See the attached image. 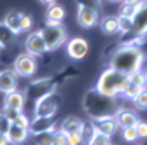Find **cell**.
Segmentation results:
<instances>
[{
    "label": "cell",
    "mask_w": 147,
    "mask_h": 145,
    "mask_svg": "<svg viewBox=\"0 0 147 145\" xmlns=\"http://www.w3.org/2000/svg\"><path fill=\"white\" fill-rule=\"evenodd\" d=\"M0 145H9V138L5 133H0Z\"/></svg>",
    "instance_id": "f35d334b"
},
{
    "label": "cell",
    "mask_w": 147,
    "mask_h": 145,
    "mask_svg": "<svg viewBox=\"0 0 147 145\" xmlns=\"http://www.w3.org/2000/svg\"><path fill=\"white\" fill-rule=\"evenodd\" d=\"M123 140L124 142H137L138 140V135H137V130H135V126H131V128H123Z\"/></svg>",
    "instance_id": "f546056e"
},
{
    "label": "cell",
    "mask_w": 147,
    "mask_h": 145,
    "mask_svg": "<svg viewBox=\"0 0 147 145\" xmlns=\"http://www.w3.org/2000/svg\"><path fill=\"white\" fill-rule=\"evenodd\" d=\"M7 138H9V143L12 145H21L23 142H26L30 131L28 128H25V126H20V124H16V122H11L9 126V130H7Z\"/></svg>",
    "instance_id": "7c38bea8"
},
{
    "label": "cell",
    "mask_w": 147,
    "mask_h": 145,
    "mask_svg": "<svg viewBox=\"0 0 147 145\" xmlns=\"http://www.w3.org/2000/svg\"><path fill=\"white\" fill-rule=\"evenodd\" d=\"M140 5H130V4H123V9H121V14L123 16H128V17H133L137 14Z\"/></svg>",
    "instance_id": "836d02e7"
},
{
    "label": "cell",
    "mask_w": 147,
    "mask_h": 145,
    "mask_svg": "<svg viewBox=\"0 0 147 145\" xmlns=\"http://www.w3.org/2000/svg\"><path fill=\"white\" fill-rule=\"evenodd\" d=\"M128 81H130L131 84H135V86H140V87H145V74L142 70H137V72H131L130 75H128Z\"/></svg>",
    "instance_id": "4316f807"
},
{
    "label": "cell",
    "mask_w": 147,
    "mask_h": 145,
    "mask_svg": "<svg viewBox=\"0 0 147 145\" xmlns=\"http://www.w3.org/2000/svg\"><path fill=\"white\" fill-rule=\"evenodd\" d=\"M142 89H144V87H140V86H135V84H131L130 81H128V84L124 86V89L121 91V95H123L126 100H131V101H133V100L138 96V93L142 91Z\"/></svg>",
    "instance_id": "d4e9b609"
},
{
    "label": "cell",
    "mask_w": 147,
    "mask_h": 145,
    "mask_svg": "<svg viewBox=\"0 0 147 145\" xmlns=\"http://www.w3.org/2000/svg\"><path fill=\"white\" fill-rule=\"evenodd\" d=\"M133 103H135L137 108H140V110H147V87H144L138 93V96L133 100Z\"/></svg>",
    "instance_id": "f1b7e54d"
},
{
    "label": "cell",
    "mask_w": 147,
    "mask_h": 145,
    "mask_svg": "<svg viewBox=\"0 0 147 145\" xmlns=\"http://www.w3.org/2000/svg\"><path fill=\"white\" fill-rule=\"evenodd\" d=\"M25 47H26V52H30L32 56H42V54L47 51V46H46L44 37H42V32L30 33L28 37H26Z\"/></svg>",
    "instance_id": "ba28073f"
},
{
    "label": "cell",
    "mask_w": 147,
    "mask_h": 145,
    "mask_svg": "<svg viewBox=\"0 0 147 145\" xmlns=\"http://www.w3.org/2000/svg\"><path fill=\"white\" fill-rule=\"evenodd\" d=\"M137 35H145L147 33V0L138 7L137 14L133 16V30Z\"/></svg>",
    "instance_id": "5bb4252c"
},
{
    "label": "cell",
    "mask_w": 147,
    "mask_h": 145,
    "mask_svg": "<svg viewBox=\"0 0 147 145\" xmlns=\"http://www.w3.org/2000/svg\"><path fill=\"white\" fill-rule=\"evenodd\" d=\"M114 119H116V122H117V126L123 130V128H131V126H137V122L140 121L138 119V115L133 112V110H130V108H117V112L114 114Z\"/></svg>",
    "instance_id": "8fae6325"
},
{
    "label": "cell",
    "mask_w": 147,
    "mask_h": 145,
    "mask_svg": "<svg viewBox=\"0 0 147 145\" xmlns=\"http://www.w3.org/2000/svg\"><path fill=\"white\" fill-rule=\"evenodd\" d=\"M14 72H16L18 77H32V75H35V72H37L35 56H32L30 52L20 54V56L14 60Z\"/></svg>",
    "instance_id": "8992f818"
},
{
    "label": "cell",
    "mask_w": 147,
    "mask_h": 145,
    "mask_svg": "<svg viewBox=\"0 0 147 145\" xmlns=\"http://www.w3.org/2000/svg\"><path fill=\"white\" fill-rule=\"evenodd\" d=\"M144 60H145V51L133 42H128L126 46H121L119 49L114 51V54L110 56V66L130 75L131 72L142 70Z\"/></svg>",
    "instance_id": "6da1fadb"
},
{
    "label": "cell",
    "mask_w": 147,
    "mask_h": 145,
    "mask_svg": "<svg viewBox=\"0 0 147 145\" xmlns=\"http://www.w3.org/2000/svg\"><path fill=\"white\" fill-rule=\"evenodd\" d=\"M18 87V75L14 70H0V93H11Z\"/></svg>",
    "instance_id": "4fadbf2b"
},
{
    "label": "cell",
    "mask_w": 147,
    "mask_h": 145,
    "mask_svg": "<svg viewBox=\"0 0 147 145\" xmlns=\"http://www.w3.org/2000/svg\"><path fill=\"white\" fill-rule=\"evenodd\" d=\"M4 105L9 107V108H16V110H23L25 107V95L20 93V91H11V93H5V100H4Z\"/></svg>",
    "instance_id": "ac0fdd59"
},
{
    "label": "cell",
    "mask_w": 147,
    "mask_h": 145,
    "mask_svg": "<svg viewBox=\"0 0 147 145\" xmlns=\"http://www.w3.org/2000/svg\"><path fill=\"white\" fill-rule=\"evenodd\" d=\"M95 124H96V130H98L100 133H103V135H107V136H110V138L116 135V131H117V128H119L117 122H116V119H114V115L96 119Z\"/></svg>",
    "instance_id": "2e32d148"
},
{
    "label": "cell",
    "mask_w": 147,
    "mask_h": 145,
    "mask_svg": "<svg viewBox=\"0 0 147 145\" xmlns=\"http://www.w3.org/2000/svg\"><path fill=\"white\" fill-rule=\"evenodd\" d=\"M40 32H42L44 42L47 46V51L58 49L67 40V32H65V28L61 25H46Z\"/></svg>",
    "instance_id": "5b68a950"
},
{
    "label": "cell",
    "mask_w": 147,
    "mask_h": 145,
    "mask_svg": "<svg viewBox=\"0 0 147 145\" xmlns=\"http://www.w3.org/2000/svg\"><path fill=\"white\" fill-rule=\"evenodd\" d=\"M88 145H112V142H110V136H107V135L96 131L95 136L91 138V142H89Z\"/></svg>",
    "instance_id": "83f0119b"
},
{
    "label": "cell",
    "mask_w": 147,
    "mask_h": 145,
    "mask_svg": "<svg viewBox=\"0 0 147 145\" xmlns=\"http://www.w3.org/2000/svg\"><path fill=\"white\" fill-rule=\"evenodd\" d=\"M65 17V9L63 5L60 4H49L47 7V12H46V19H47V25H60Z\"/></svg>",
    "instance_id": "e0dca14e"
},
{
    "label": "cell",
    "mask_w": 147,
    "mask_h": 145,
    "mask_svg": "<svg viewBox=\"0 0 147 145\" xmlns=\"http://www.w3.org/2000/svg\"><path fill=\"white\" fill-rule=\"evenodd\" d=\"M117 25H119V32L121 33H131V30H133V17L119 14L117 16Z\"/></svg>",
    "instance_id": "484cf974"
},
{
    "label": "cell",
    "mask_w": 147,
    "mask_h": 145,
    "mask_svg": "<svg viewBox=\"0 0 147 145\" xmlns=\"http://www.w3.org/2000/svg\"><path fill=\"white\" fill-rule=\"evenodd\" d=\"M81 124H82V121H81L79 117L70 115V117H67V119L63 121L61 131H65L67 135H68V133H74V131H79V130H81Z\"/></svg>",
    "instance_id": "603a6c76"
},
{
    "label": "cell",
    "mask_w": 147,
    "mask_h": 145,
    "mask_svg": "<svg viewBox=\"0 0 147 145\" xmlns=\"http://www.w3.org/2000/svg\"><path fill=\"white\" fill-rule=\"evenodd\" d=\"M53 145H68V135L65 131H54L53 135Z\"/></svg>",
    "instance_id": "4dcf8cb0"
},
{
    "label": "cell",
    "mask_w": 147,
    "mask_h": 145,
    "mask_svg": "<svg viewBox=\"0 0 147 145\" xmlns=\"http://www.w3.org/2000/svg\"><path fill=\"white\" fill-rule=\"evenodd\" d=\"M51 93H54V82L51 79H37L32 81L26 87V98L32 103H37L39 100H42L44 96H49Z\"/></svg>",
    "instance_id": "277c9868"
},
{
    "label": "cell",
    "mask_w": 147,
    "mask_h": 145,
    "mask_svg": "<svg viewBox=\"0 0 147 145\" xmlns=\"http://www.w3.org/2000/svg\"><path fill=\"white\" fill-rule=\"evenodd\" d=\"M40 2H42V4H46V5H49V4H53V2H54V0H40Z\"/></svg>",
    "instance_id": "ab89813d"
},
{
    "label": "cell",
    "mask_w": 147,
    "mask_h": 145,
    "mask_svg": "<svg viewBox=\"0 0 147 145\" xmlns=\"http://www.w3.org/2000/svg\"><path fill=\"white\" fill-rule=\"evenodd\" d=\"M20 21H21V12H18V11H11V12L5 16V19H4V23H5L14 33H20V32H21Z\"/></svg>",
    "instance_id": "7402d4cb"
},
{
    "label": "cell",
    "mask_w": 147,
    "mask_h": 145,
    "mask_svg": "<svg viewBox=\"0 0 147 145\" xmlns=\"http://www.w3.org/2000/svg\"><path fill=\"white\" fill-rule=\"evenodd\" d=\"M58 110V100L54 98V93H51L49 96H44L42 100H39L33 107V115L37 117H53Z\"/></svg>",
    "instance_id": "52a82bcc"
},
{
    "label": "cell",
    "mask_w": 147,
    "mask_h": 145,
    "mask_svg": "<svg viewBox=\"0 0 147 145\" xmlns=\"http://www.w3.org/2000/svg\"><path fill=\"white\" fill-rule=\"evenodd\" d=\"M109 2H123V0H109Z\"/></svg>",
    "instance_id": "60d3db41"
},
{
    "label": "cell",
    "mask_w": 147,
    "mask_h": 145,
    "mask_svg": "<svg viewBox=\"0 0 147 145\" xmlns=\"http://www.w3.org/2000/svg\"><path fill=\"white\" fill-rule=\"evenodd\" d=\"M144 74H145V82H147V70H145V72H144Z\"/></svg>",
    "instance_id": "b9f144b4"
},
{
    "label": "cell",
    "mask_w": 147,
    "mask_h": 145,
    "mask_svg": "<svg viewBox=\"0 0 147 145\" xmlns=\"http://www.w3.org/2000/svg\"><path fill=\"white\" fill-rule=\"evenodd\" d=\"M135 130H137L138 138H147V122L138 121V122H137V126H135Z\"/></svg>",
    "instance_id": "d590c367"
},
{
    "label": "cell",
    "mask_w": 147,
    "mask_h": 145,
    "mask_svg": "<svg viewBox=\"0 0 147 145\" xmlns=\"http://www.w3.org/2000/svg\"><path fill=\"white\" fill-rule=\"evenodd\" d=\"M98 23H100L102 32L107 33V35H114V33L119 32V25H117V17L116 16H103Z\"/></svg>",
    "instance_id": "d6986e66"
},
{
    "label": "cell",
    "mask_w": 147,
    "mask_h": 145,
    "mask_svg": "<svg viewBox=\"0 0 147 145\" xmlns=\"http://www.w3.org/2000/svg\"><path fill=\"white\" fill-rule=\"evenodd\" d=\"M54 131V119L53 117H37L33 121H30V126H28V131L32 135L35 133H40V131Z\"/></svg>",
    "instance_id": "9a60e30c"
},
{
    "label": "cell",
    "mask_w": 147,
    "mask_h": 145,
    "mask_svg": "<svg viewBox=\"0 0 147 145\" xmlns=\"http://www.w3.org/2000/svg\"><path fill=\"white\" fill-rule=\"evenodd\" d=\"M140 145H144V143H140Z\"/></svg>",
    "instance_id": "ee69618b"
},
{
    "label": "cell",
    "mask_w": 147,
    "mask_h": 145,
    "mask_svg": "<svg viewBox=\"0 0 147 145\" xmlns=\"http://www.w3.org/2000/svg\"><path fill=\"white\" fill-rule=\"evenodd\" d=\"M77 7H91V9L100 11L102 0H77Z\"/></svg>",
    "instance_id": "1f68e13d"
},
{
    "label": "cell",
    "mask_w": 147,
    "mask_h": 145,
    "mask_svg": "<svg viewBox=\"0 0 147 145\" xmlns=\"http://www.w3.org/2000/svg\"><path fill=\"white\" fill-rule=\"evenodd\" d=\"M20 26H21V32H28V30L32 28V17H30L28 14H21Z\"/></svg>",
    "instance_id": "8d00e7d4"
},
{
    "label": "cell",
    "mask_w": 147,
    "mask_h": 145,
    "mask_svg": "<svg viewBox=\"0 0 147 145\" xmlns=\"http://www.w3.org/2000/svg\"><path fill=\"white\" fill-rule=\"evenodd\" d=\"M4 114L5 117L11 121V122H16V119L23 114V110H16V108H9V107H4Z\"/></svg>",
    "instance_id": "d6a6232c"
},
{
    "label": "cell",
    "mask_w": 147,
    "mask_h": 145,
    "mask_svg": "<svg viewBox=\"0 0 147 145\" xmlns=\"http://www.w3.org/2000/svg\"><path fill=\"white\" fill-rule=\"evenodd\" d=\"M126 84H128V74L109 66L107 70L102 72V75L98 77L95 89L100 91L102 95H107V96H117L124 89Z\"/></svg>",
    "instance_id": "3957f363"
},
{
    "label": "cell",
    "mask_w": 147,
    "mask_h": 145,
    "mask_svg": "<svg viewBox=\"0 0 147 145\" xmlns=\"http://www.w3.org/2000/svg\"><path fill=\"white\" fill-rule=\"evenodd\" d=\"M56 131V130H54ZM54 131H40L33 135V145H53V135Z\"/></svg>",
    "instance_id": "cb8c5ba5"
},
{
    "label": "cell",
    "mask_w": 147,
    "mask_h": 145,
    "mask_svg": "<svg viewBox=\"0 0 147 145\" xmlns=\"http://www.w3.org/2000/svg\"><path fill=\"white\" fill-rule=\"evenodd\" d=\"M16 35L18 33H14L4 21L0 23V47H5V46H11L12 42H14V39H16Z\"/></svg>",
    "instance_id": "44dd1931"
},
{
    "label": "cell",
    "mask_w": 147,
    "mask_h": 145,
    "mask_svg": "<svg viewBox=\"0 0 147 145\" xmlns=\"http://www.w3.org/2000/svg\"><path fill=\"white\" fill-rule=\"evenodd\" d=\"M79 131H81V135H82V142H84V145H88L98 130H96L95 121H84V122L81 124V130H79Z\"/></svg>",
    "instance_id": "ffe728a7"
},
{
    "label": "cell",
    "mask_w": 147,
    "mask_h": 145,
    "mask_svg": "<svg viewBox=\"0 0 147 145\" xmlns=\"http://www.w3.org/2000/svg\"><path fill=\"white\" fill-rule=\"evenodd\" d=\"M88 51H89V44L82 37H76V39L68 40V44H67V54L72 60H76V61L86 58Z\"/></svg>",
    "instance_id": "9c48e42d"
},
{
    "label": "cell",
    "mask_w": 147,
    "mask_h": 145,
    "mask_svg": "<svg viewBox=\"0 0 147 145\" xmlns=\"http://www.w3.org/2000/svg\"><path fill=\"white\" fill-rule=\"evenodd\" d=\"M9 126H11V121L5 117L4 112H0V133H7Z\"/></svg>",
    "instance_id": "74e56055"
},
{
    "label": "cell",
    "mask_w": 147,
    "mask_h": 145,
    "mask_svg": "<svg viewBox=\"0 0 147 145\" xmlns=\"http://www.w3.org/2000/svg\"><path fill=\"white\" fill-rule=\"evenodd\" d=\"M82 107L84 112L91 117V119H102V117H110L117 112L119 103L116 100V96H107L102 95L96 89L88 91L82 98Z\"/></svg>",
    "instance_id": "7a4b0ae2"
},
{
    "label": "cell",
    "mask_w": 147,
    "mask_h": 145,
    "mask_svg": "<svg viewBox=\"0 0 147 145\" xmlns=\"http://www.w3.org/2000/svg\"><path fill=\"white\" fill-rule=\"evenodd\" d=\"M0 51H2V47H0Z\"/></svg>",
    "instance_id": "7bdbcfd3"
},
{
    "label": "cell",
    "mask_w": 147,
    "mask_h": 145,
    "mask_svg": "<svg viewBox=\"0 0 147 145\" xmlns=\"http://www.w3.org/2000/svg\"><path fill=\"white\" fill-rule=\"evenodd\" d=\"M77 21L82 28H93L100 21V14L91 7H77Z\"/></svg>",
    "instance_id": "30bf717a"
},
{
    "label": "cell",
    "mask_w": 147,
    "mask_h": 145,
    "mask_svg": "<svg viewBox=\"0 0 147 145\" xmlns=\"http://www.w3.org/2000/svg\"><path fill=\"white\" fill-rule=\"evenodd\" d=\"M82 135L81 131H74V133H68V145H82Z\"/></svg>",
    "instance_id": "e575fe53"
}]
</instances>
